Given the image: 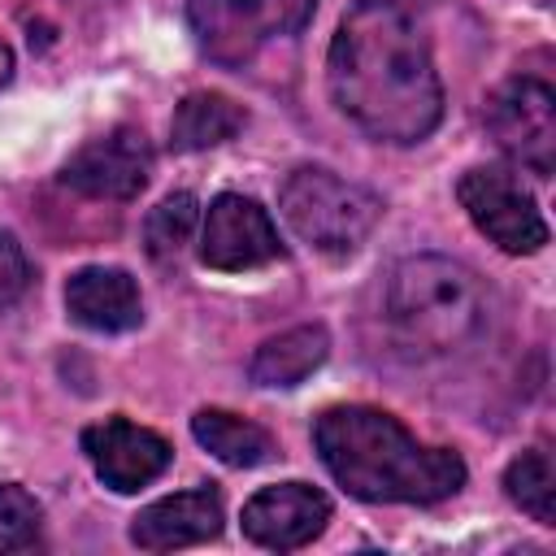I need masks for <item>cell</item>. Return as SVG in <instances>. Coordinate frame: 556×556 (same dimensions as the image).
<instances>
[{"instance_id": "9c48e42d", "label": "cell", "mask_w": 556, "mask_h": 556, "mask_svg": "<svg viewBox=\"0 0 556 556\" xmlns=\"http://www.w3.org/2000/svg\"><path fill=\"white\" fill-rule=\"evenodd\" d=\"M287 248L278 239V226L269 222V213L239 191H226L208 204L204 230H200V261L208 269L222 274H239V269H256L278 261Z\"/></svg>"}, {"instance_id": "2e32d148", "label": "cell", "mask_w": 556, "mask_h": 556, "mask_svg": "<svg viewBox=\"0 0 556 556\" xmlns=\"http://www.w3.org/2000/svg\"><path fill=\"white\" fill-rule=\"evenodd\" d=\"M191 434H195V443H200L208 456H217V460L230 465V469L265 465V460H274V452H278V443H274V434H269L265 426H256V421H248V417H235V413H226V408H200V413L191 417Z\"/></svg>"}, {"instance_id": "7a4b0ae2", "label": "cell", "mask_w": 556, "mask_h": 556, "mask_svg": "<svg viewBox=\"0 0 556 556\" xmlns=\"http://www.w3.org/2000/svg\"><path fill=\"white\" fill-rule=\"evenodd\" d=\"M313 443L330 478L369 504H439L465 486V460L452 447H426L400 417L369 404L326 408Z\"/></svg>"}, {"instance_id": "ac0fdd59", "label": "cell", "mask_w": 556, "mask_h": 556, "mask_svg": "<svg viewBox=\"0 0 556 556\" xmlns=\"http://www.w3.org/2000/svg\"><path fill=\"white\" fill-rule=\"evenodd\" d=\"M195 222H200V204H195V195H191V191H174V195H165V200L148 213V222H143L148 256H156V261L178 256V252L187 248V239H191Z\"/></svg>"}, {"instance_id": "d6986e66", "label": "cell", "mask_w": 556, "mask_h": 556, "mask_svg": "<svg viewBox=\"0 0 556 556\" xmlns=\"http://www.w3.org/2000/svg\"><path fill=\"white\" fill-rule=\"evenodd\" d=\"M43 539V508L39 500L17 486L0 482V552H30Z\"/></svg>"}, {"instance_id": "30bf717a", "label": "cell", "mask_w": 556, "mask_h": 556, "mask_svg": "<svg viewBox=\"0 0 556 556\" xmlns=\"http://www.w3.org/2000/svg\"><path fill=\"white\" fill-rule=\"evenodd\" d=\"M83 452H87L96 478L117 495H130V491L148 486L174 460V447L156 430L135 426L126 417H104V421L87 426L83 430Z\"/></svg>"}, {"instance_id": "277c9868", "label": "cell", "mask_w": 556, "mask_h": 556, "mask_svg": "<svg viewBox=\"0 0 556 556\" xmlns=\"http://www.w3.org/2000/svg\"><path fill=\"white\" fill-rule=\"evenodd\" d=\"M278 208L287 217V226L317 252L326 256H348L356 252L369 230L382 217V200L361 187L339 178L326 165H300L287 174L282 191H278Z\"/></svg>"}, {"instance_id": "ba28073f", "label": "cell", "mask_w": 556, "mask_h": 556, "mask_svg": "<svg viewBox=\"0 0 556 556\" xmlns=\"http://www.w3.org/2000/svg\"><path fill=\"white\" fill-rule=\"evenodd\" d=\"M152 174V143L139 126H117L91 143H83L65 169L61 182L87 200H135L148 187Z\"/></svg>"}, {"instance_id": "44dd1931", "label": "cell", "mask_w": 556, "mask_h": 556, "mask_svg": "<svg viewBox=\"0 0 556 556\" xmlns=\"http://www.w3.org/2000/svg\"><path fill=\"white\" fill-rule=\"evenodd\" d=\"M9 78H13V48L0 39V87H4Z\"/></svg>"}, {"instance_id": "3957f363", "label": "cell", "mask_w": 556, "mask_h": 556, "mask_svg": "<svg viewBox=\"0 0 556 556\" xmlns=\"http://www.w3.org/2000/svg\"><path fill=\"white\" fill-rule=\"evenodd\" d=\"M382 304L395 339L426 356L456 352L486 326V291L478 274L434 252L404 256L387 274Z\"/></svg>"}, {"instance_id": "ffe728a7", "label": "cell", "mask_w": 556, "mask_h": 556, "mask_svg": "<svg viewBox=\"0 0 556 556\" xmlns=\"http://www.w3.org/2000/svg\"><path fill=\"white\" fill-rule=\"evenodd\" d=\"M30 287V261L22 252V243L0 230V308H13Z\"/></svg>"}, {"instance_id": "8992f818", "label": "cell", "mask_w": 556, "mask_h": 556, "mask_svg": "<svg viewBox=\"0 0 556 556\" xmlns=\"http://www.w3.org/2000/svg\"><path fill=\"white\" fill-rule=\"evenodd\" d=\"M456 200L469 213V222L508 256H530L547 243V222L513 169L500 165L465 169L456 182Z\"/></svg>"}, {"instance_id": "4fadbf2b", "label": "cell", "mask_w": 556, "mask_h": 556, "mask_svg": "<svg viewBox=\"0 0 556 556\" xmlns=\"http://www.w3.org/2000/svg\"><path fill=\"white\" fill-rule=\"evenodd\" d=\"M65 308L78 326L96 334H122L143 321V300L139 287L126 269L117 265H83L65 282Z\"/></svg>"}, {"instance_id": "5b68a950", "label": "cell", "mask_w": 556, "mask_h": 556, "mask_svg": "<svg viewBox=\"0 0 556 556\" xmlns=\"http://www.w3.org/2000/svg\"><path fill=\"white\" fill-rule=\"evenodd\" d=\"M313 4L317 0H187V22L213 61L243 65L269 39L295 35L313 17Z\"/></svg>"}, {"instance_id": "52a82bcc", "label": "cell", "mask_w": 556, "mask_h": 556, "mask_svg": "<svg viewBox=\"0 0 556 556\" xmlns=\"http://www.w3.org/2000/svg\"><path fill=\"white\" fill-rule=\"evenodd\" d=\"M482 122H486L491 139L513 161H521L539 178L552 174V165H556V96L543 78L513 74L508 83H500L486 96Z\"/></svg>"}, {"instance_id": "6da1fadb", "label": "cell", "mask_w": 556, "mask_h": 556, "mask_svg": "<svg viewBox=\"0 0 556 556\" xmlns=\"http://www.w3.org/2000/svg\"><path fill=\"white\" fill-rule=\"evenodd\" d=\"M326 78L339 113L369 139L421 143L443 117V83L408 0H352L330 39Z\"/></svg>"}, {"instance_id": "7c38bea8", "label": "cell", "mask_w": 556, "mask_h": 556, "mask_svg": "<svg viewBox=\"0 0 556 556\" xmlns=\"http://www.w3.org/2000/svg\"><path fill=\"white\" fill-rule=\"evenodd\" d=\"M222 521H226L222 491L195 486V491H178V495H165V500L139 508L130 517V543L143 552H178V547L217 539Z\"/></svg>"}, {"instance_id": "5bb4252c", "label": "cell", "mask_w": 556, "mask_h": 556, "mask_svg": "<svg viewBox=\"0 0 556 556\" xmlns=\"http://www.w3.org/2000/svg\"><path fill=\"white\" fill-rule=\"evenodd\" d=\"M330 356V334L321 321H304V326H291L274 339H265L256 352H252V382L256 387H300L321 361Z\"/></svg>"}, {"instance_id": "8fae6325", "label": "cell", "mask_w": 556, "mask_h": 556, "mask_svg": "<svg viewBox=\"0 0 556 556\" xmlns=\"http://www.w3.org/2000/svg\"><path fill=\"white\" fill-rule=\"evenodd\" d=\"M330 521V500L308 482H278L243 504V534L269 552H295L313 543Z\"/></svg>"}, {"instance_id": "e0dca14e", "label": "cell", "mask_w": 556, "mask_h": 556, "mask_svg": "<svg viewBox=\"0 0 556 556\" xmlns=\"http://www.w3.org/2000/svg\"><path fill=\"white\" fill-rule=\"evenodd\" d=\"M504 491H508V500H513L521 513H530L539 526H556V473H552L547 447L521 452V456L504 469Z\"/></svg>"}, {"instance_id": "9a60e30c", "label": "cell", "mask_w": 556, "mask_h": 556, "mask_svg": "<svg viewBox=\"0 0 556 556\" xmlns=\"http://www.w3.org/2000/svg\"><path fill=\"white\" fill-rule=\"evenodd\" d=\"M248 113L243 104H235L222 91H191L178 100L174 117H169V148L174 152H200V148H217L226 139H235L243 130Z\"/></svg>"}]
</instances>
